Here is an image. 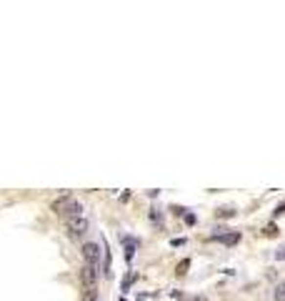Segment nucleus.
<instances>
[{
	"label": "nucleus",
	"instance_id": "1",
	"mask_svg": "<svg viewBox=\"0 0 285 301\" xmlns=\"http://www.w3.org/2000/svg\"><path fill=\"white\" fill-rule=\"evenodd\" d=\"M80 278H83V284H85L88 289H93V286H95V281H98V266L85 264V269L80 271Z\"/></svg>",
	"mask_w": 285,
	"mask_h": 301
},
{
	"label": "nucleus",
	"instance_id": "2",
	"mask_svg": "<svg viewBox=\"0 0 285 301\" xmlns=\"http://www.w3.org/2000/svg\"><path fill=\"white\" fill-rule=\"evenodd\" d=\"M83 256H85V261L88 264H93V266H98V261H100V246L98 244H85L83 246Z\"/></svg>",
	"mask_w": 285,
	"mask_h": 301
},
{
	"label": "nucleus",
	"instance_id": "3",
	"mask_svg": "<svg viewBox=\"0 0 285 301\" xmlns=\"http://www.w3.org/2000/svg\"><path fill=\"white\" fill-rule=\"evenodd\" d=\"M85 231H88V221L83 216H75V219L68 221V233L70 236H83Z\"/></svg>",
	"mask_w": 285,
	"mask_h": 301
},
{
	"label": "nucleus",
	"instance_id": "4",
	"mask_svg": "<svg viewBox=\"0 0 285 301\" xmlns=\"http://www.w3.org/2000/svg\"><path fill=\"white\" fill-rule=\"evenodd\" d=\"M73 203V196H60V199H55L53 203H50V211H55V213H68V206Z\"/></svg>",
	"mask_w": 285,
	"mask_h": 301
},
{
	"label": "nucleus",
	"instance_id": "5",
	"mask_svg": "<svg viewBox=\"0 0 285 301\" xmlns=\"http://www.w3.org/2000/svg\"><path fill=\"white\" fill-rule=\"evenodd\" d=\"M213 241H223V244L233 246V244H238V241H240V233H215V236H213Z\"/></svg>",
	"mask_w": 285,
	"mask_h": 301
},
{
	"label": "nucleus",
	"instance_id": "6",
	"mask_svg": "<svg viewBox=\"0 0 285 301\" xmlns=\"http://www.w3.org/2000/svg\"><path fill=\"white\" fill-rule=\"evenodd\" d=\"M133 256H135V241L125 239V261H133Z\"/></svg>",
	"mask_w": 285,
	"mask_h": 301
},
{
	"label": "nucleus",
	"instance_id": "7",
	"mask_svg": "<svg viewBox=\"0 0 285 301\" xmlns=\"http://www.w3.org/2000/svg\"><path fill=\"white\" fill-rule=\"evenodd\" d=\"M233 216H235V208H230V206L218 208V219H233Z\"/></svg>",
	"mask_w": 285,
	"mask_h": 301
},
{
	"label": "nucleus",
	"instance_id": "8",
	"mask_svg": "<svg viewBox=\"0 0 285 301\" xmlns=\"http://www.w3.org/2000/svg\"><path fill=\"white\" fill-rule=\"evenodd\" d=\"M273 299H275V301H285V281H280V284L275 286V291H273Z\"/></svg>",
	"mask_w": 285,
	"mask_h": 301
},
{
	"label": "nucleus",
	"instance_id": "9",
	"mask_svg": "<svg viewBox=\"0 0 285 301\" xmlns=\"http://www.w3.org/2000/svg\"><path fill=\"white\" fill-rule=\"evenodd\" d=\"M188 269H190V259H183L178 266H175V274H178V276H185V274H188Z\"/></svg>",
	"mask_w": 285,
	"mask_h": 301
},
{
	"label": "nucleus",
	"instance_id": "10",
	"mask_svg": "<svg viewBox=\"0 0 285 301\" xmlns=\"http://www.w3.org/2000/svg\"><path fill=\"white\" fill-rule=\"evenodd\" d=\"M148 219L155 224V226H160V211L158 208H150V213H148Z\"/></svg>",
	"mask_w": 285,
	"mask_h": 301
},
{
	"label": "nucleus",
	"instance_id": "11",
	"mask_svg": "<svg viewBox=\"0 0 285 301\" xmlns=\"http://www.w3.org/2000/svg\"><path fill=\"white\" fill-rule=\"evenodd\" d=\"M263 233H265V236H278V226L275 224H268L265 228H263Z\"/></svg>",
	"mask_w": 285,
	"mask_h": 301
},
{
	"label": "nucleus",
	"instance_id": "12",
	"mask_svg": "<svg viewBox=\"0 0 285 301\" xmlns=\"http://www.w3.org/2000/svg\"><path fill=\"white\" fill-rule=\"evenodd\" d=\"M98 299V291H95V286L93 289H88V294L83 296V301H95Z\"/></svg>",
	"mask_w": 285,
	"mask_h": 301
},
{
	"label": "nucleus",
	"instance_id": "13",
	"mask_svg": "<svg viewBox=\"0 0 285 301\" xmlns=\"http://www.w3.org/2000/svg\"><path fill=\"white\" fill-rule=\"evenodd\" d=\"M135 278H138L135 274H133V276H125V281H123V291H128V289H130V284H133Z\"/></svg>",
	"mask_w": 285,
	"mask_h": 301
},
{
	"label": "nucleus",
	"instance_id": "14",
	"mask_svg": "<svg viewBox=\"0 0 285 301\" xmlns=\"http://www.w3.org/2000/svg\"><path fill=\"white\" fill-rule=\"evenodd\" d=\"M275 259H278V261H285V246H280V249L275 251Z\"/></svg>",
	"mask_w": 285,
	"mask_h": 301
},
{
	"label": "nucleus",
	"instance_id": "15",
	"mask_svg": "<svg viewBox=\"0 0 285 301\" xmlns=\"http://www.w3.org/2000/svg\"><path fill=\"white\" fill-rule=\"evenodd\" d=\"M273 213H275V216H283V213H285V201H283V203H278V208H275Z\"/></svg>",
	"mask_w": 285,
	"mask_h": 301
},
{
	"label": "nucleus",
	"instance_id": "16",
	"mask_svg": "<svg viewBox=\"0 0 285 301\" xmlns=\"http://www.w3.org/2000/svg\"><path fill=\"white\" fill-rule=\"evenodd\" d=\"M185 224H188V226L195 224V216H193V213H185Z\"/></svg>",
	"mask_w": 285,
	"mask_h": 301
},
{
	"label": "nucleus",
	"instance_id": "17",
	"mask_svg": "<svg viewBox=\"0 0 285 301\" xmlns=\"http://www.w3.org/2000/svg\"><path fill=\"white\" fill-rule=\"evenodd\" d=\"M190 301H208V299H205V296H193Z\"/></svg>",
	"mask_w": 285,
	"mask_h": 301
}]
</instances>
